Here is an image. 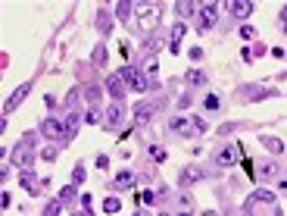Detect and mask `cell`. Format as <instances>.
I'll return each instance as SVG.
<instances>
[{
  "label": "cell",
  "mask_w": 287,
  "mask_h": 216,
  "mask_svg": "<svg viewBox=\"0 0 287 216\" xmlns=\"http://www.w3.org/2000/svg\"><path fill=\"white\" fill-rule=\"evenodd\" d=\"M244 213H247V216H284V213H281V207H278L275 191H266V188L253 191V195L247 198Z\"/></svg>",
  "instance_id": "1"
},
{
  "label": "cell",
  "mask_w": 287,
  "mask_h": 216,
  "mask_svg": "<svg viewBox=\"0 0 287 216\" xmlns=\"http://www.w3.org/2000/svg\"><path fill=\"white\" fill-rule=\"evenodd\" d=\"M135 13H138V29H141L144 35H150V32L160 29V22H163L160 7H153V4H138Z\"/></svg>",
  "instance_id": "2"
},
{
  "label": "cell",
  "mask_w": 287,
  "mask_h": 216,
  "mask_svg": "<svg viewBox=\"0 0 287 216\" xmlns=\"http://www.w3.org/2000/svg\"><path fill=\"white\" fill-rule=\"evenodd\" d=\"M13 166H16V170H22V173H29L32 166H35V144L29 138L19 141L16 148H13Z\"/></svg>",
  "instance_id": "3"
},
{
  "label": "cell",
  "mask_w": 287,
  "mask_h": 216,
  "mask_svg": "<svg viewBox=\"0 0 287 216\" xmlns=\"http://www.w3.org/2000/svg\"><path fill=\"white\" fill-rule=\"evenodd\" d=\"M85 126V113H78V110H66V116H63V148L66 144H72V138L78 135V129Z\"/></svg>",
  "instance_id": "4"
},
{
  "label": "cell",
  "mask_w": 287,
  "mask_h": 216,
  "mask_svg": "<svg viewBox=\"0 0 287 216\" xmlns=\"http://www.w3.org/2000/svg\"><path fill=\"white\" fill-rule=\"evenodd\" d=\"M119 76L128 82V88H132L135 94H144V91H150V79L144 76L141 69H135V66H122V69H119Z\"/></svg>",
  "instance_id": "5"
},
{
  "label": "cell",
  "mask_w": 287,
  "mask_h": 216,
  "mask_svg": "<svg viewBox=\"0 0 287 216\" xmlns=\"http://www.w3.org/2000/svg\"><path fill=\"white\" fill-rule=\"evenodd\" d=\"M169 129H172L178 138H185V141H191V138L197 135V126H194V119H191V116H172Z\"/></svg>",
  "instance_id": "6"
},
{
  "label": "cell",
  "mask_w": 287,
  "mask_h": 216,
  "mask_svg": "<svg viewBox=\"0 0 287 216\" xmlns=\"http://www.w3.org/2000/svg\"><path fill=\"white\" fill-rule=\"evenodd\" d=\"M41 135L60 144L63 141V116H47L44 123H41Z\"/></svg>",
  "instance_id": "7"
},
{
  "label": "cell",
  "mask_w": 287,
  "mask_h": 216,
  "mask_svg": "<svg viewBox=\"0 0 287 216\" xmlns=\"http://www.w3.org/2000/svg\"><path fill=\"white\" fill-rule=\"evenodd\" d=\"M238 160H241V148L238 144H225V148H219L216 151V166H238Z\"/></svg>",
  "instance_id": "8"
},
{
  "label": "cell",
  "mask_w": 287,
  "mask_h": 216,
  "mask_svg": "<svg viewBox=\"0 0 287 216\" xmlns=\"http://www.w3.org/2000/svg\"><path fill=\"white\" fill-rule=\"evenodd\" d=\"M197 16H200V32H210L219 22V4H203Z\"/></svg>",
  "instance_id": "9"
},
{
  "label": "cell",
  "mask_w": 287,
  "mask_h": 216,
  "mask_svg": "<svg viewBox=\"0 0 287 216\" xmlns=\"http://www.w3.org/2000/svg\"><path fill=\"white\" fill-rule=\"evenodd\" d=\"M156 113H160V104H153V101H141V104L135 107V126H147Z\"/></svg>",
  "instance_id": "10"
},
{
  "label": "cell",
  "mask_w": 287,
  "mask_h": 216,
  "mask_svg": "<svg viewBox=\"0 0 287 216\" xmlns=\"http://www.w3.org/2000/svg\"><path fill=\"white\" fill-rule=\"evenodd\" d=\"M29 91H32V82L19 85V88H16V91L10 94V98H7V104H4V116H10V113H13V110H16V107H19V104H22L25 98H29Z\"/></svg>",
  "instance_id": "11"
},
{
  "label": "cell",
  "mask_w": 287,
  "mask_h": 216,
  "mask_svg": "<svg viewBox=\"0 0 287 216\" xmlns=\"http://www.w3.org/2000/svg\"><path fill=\"white\" fill-rule=\"evenodd\" d=\"M122 119H125V110H122L119 101H113V104L107 107V116H103V126H107V129H119Z\"/></svg>",
  "instance_id": "12"
},
{
  "label": "cell",
  "mask_w": 287,
  "mask_h": 216,
  "mask_svg": "<svg viewBox=\"0 0 287 216\" xmlns=\"http://www.w3.org/2000/svg\"><path fill=\"white\" fill-rule=\"evenodd\" d=\"M138 185V176L132 173V170H122V173H116V179H113V191H128V188H135Z\"/></svg>",
  "instance_id": "13"
},
{
  "label": "cell",
  "mask_w": 287,
  "mask_h": 216,
  "mask_svg": "<svg viewBox=\"0 0 287 216\" xmlns=\"http://www.w3.org/2000/svg\"><path fill=\"white\" fill-rule=\"evenodd\" d=\"M206 179V173L200 170V166H188L185 173L178 176V182H181V188H191V185H197V182H203Z\"/></svg>",
  "instance_id": "14"
},
{
  "label": "cell",
  "mask_w": 287,
  "mask_h": 216,
  "mask_svg": "<svg viewBox=\"0 0 287 216\" xmlns=\"http://www.w3.org/2000/svg\"><path fill=\"white\" fill-rule=\"evenodd\" d=\"M185 35H188V22L181 19V22H175V26H172V54L181 51V41H185Z\"/></svg>",
  "instance_id": "15"
},
{
  "label": "cell",
  "mask_w": 287,
  "mask_h": 216,
  "mask_svg": "<svg viewBox=\"0 0 287 216\" xmlns=\"http://www.w3.org/2000/svg\"><path fill=\"white\" fill-rule=\"evenodd\" d=\"M191 213H194V198H191V195H178L172 216H191Z\"/></svg>",
  "instance_id": "16"
},
{
  "label": "cell",
  "mask_w": 287,
  "mask_h": 216,
  "mask_svg": "<svg viewBox=\"0 0 287 216\" xmlns=\"http://www.w3.org/2000/svg\"><path fill=\"white\" fill-rule=\"evenodd\" d=\"M206 82H210V79H206L203 69H188V72H185V85H188V88H203Z\"/></svg>",
  "instance_id": "17"
},
{
  "label": "cell",
  "mask_w": 287,
  "mask_h": 216,
  "mask_svg": "<svg viewBox=\"0 0 287 216\" xmlns=\"http://www.w3.org/2000/svg\"><path fill=\"white\" fill-rule=\"evenodd\" d=\"M107 91H110V98H113V101L122 104V94H125V88H122V76H110V79H107Z\"/></svg>",
  "instance_id": "18"
},
{
  "label": "cell",
  "mask_w": 287,
  "mask_h": 216,
  "mask_svg": "<svg viewBox=\"0 0 287 216\" xmlns=\"http://www.w3.org/2000/svg\"><path fill=\"white\" fill-rule=\"evenodd\" d=\"M259 141H263V148L272 151V154H284V151H287V144H284L281 138H275V135H263Z\"/></svg>",
  "instance_id": "19"
},
{
  "label": "cell",
  "mask_w": 287,
  "mask_h": 216,
  "mask_svg": "<svg viewBox=\"0 0 287 216\" xmlns=\"http://www.w3.org/2000/svg\"><path fill=\"white\" fill-rule=\"evenodd\" d=\"M103 116H107V113H103L97 104H91V107L85 110V123H88V126H103Z\"/></svg>",
  "instance_id": "20"
},
{
  "label": "cell",
  "mask_w": 287,
  "mask_h": 216,
  "mask_svg": "<svg viewBox=\"0 0 287 216\" xmlns=\"http://www.w3.org/2000/svg\"><path fill=\"white\" fill-rule=\"evenodd\" d=\"M231 13L238 16V19H247V16L253 13V4H250V0H234V4H231Z\"/></svg>",
  "instance_id": "21"
},
{
  "label": "cell",
  "mask_w": 287,
  "mask_h": 216,
  "mask_svg": "<svg viewBox=\"0 0 287 216\" xmlns=\"http://www.w3.org/2000/svg\"><path fill=\"white\" fill-rule=\"evenodd\" d=\"M19 182H22V188L29 191V195H41V191H38V185H41V182L32 176V170H29V173H22V179H19Z\"/></svg>",
  "instance_id": "22"
},
{
  "label": "cell",
  "mask_w": 287,
  "mask_h": 216,
  "mask_svg": "<svg viewBox=\"0 0 287 216\" xmlns=\"http://www.w3.org/2000/svg\"><path fill=\"white\" fill-rule=\"evenodd\" d=\"M272 94H275V91H269V88H256V85H253V88H244V98H247V101H259V98H272Z\"/></svg>",
  "instance_id": "23"
},
{
  "label": "cell",
  "mask_w": 287,
  "mask_h": 216,
  "mask_svg": "<svg viewBox=\"0 0 287 216\" xmlns=\"http://www.w3.org/2000/svg\"><path fill=\"white\" fill-rule=\"evenodd\" d=\"M175 10H178L181 16H188V19L200 13V7H197V4H191V0H178V4H175Z\"/></svg>",
  "instance_id": "24"
},
{
  "label": "cell",
  "mask_w": 287,
  "mask_h": 216,
  "mask_svg": "<svg viewBox=\"0 0 287 216\" xmlns=\"http://www.w3.org/2000/svg\"><path fill=\"white\" fill-rule=\"evenodd\" d=\"M259 176H263V179H275L278 176V160H266L263 166H259Z\"/></svg>",
  "instance_id": "25"
},
{
  "label": "cell",
  "mask_w": 287,
  "mask_h": 216,
  "mask_svg": "<svg viewBox=\"0 0 287 216\" xmlns=\"http://www.w3.org/2000/svg\"><path fill=\"white\" fill-rule=\"evenodd\" d=\"M132 13H135V4H128V0L116 4V16H119L122 22H128V19H132Z\"/></svg>",
  "instance_id": "26"
},
{
  "label": "cell",
  "mask_w": 287,
  "mask_h": 216,
  "mask_svg": "<svg viewBox=\"0 0 287 216\" xmlns=\"http://www.w3.org/2000/svg\"><path fill=\"white\" fill-rule=\"evenodd\" d=\"M91 63H94V66H107V44H97V47H94Z\"/></svg>",
  "instance_id": "27"
},
{
  "label": "cell",
  "mask_w": 287,
  "mask_h": 216,
  "mask_svg": "<svg viewBox=\"0 0 287 216\" xmlns=\"http://www.w3.org/2000/svg\"><path fill=\"white\" fill-rule=\"evenodd\" d=\"M63 207H66V204H63L60 198H57V201H47V207H44L41 216H63Z\"/></svg>",
  "instance_id": "28"
},
{
  "label": "cell",
  "mask_w": 287,
  "mask_h": 216,
  "mask_svg": "<svg viewBox=\"0 0 287 216\" xmlns=\"http://www.w3.org/2000/svg\"><path fill=\"white\" fill-rule=\"evenodd\" d=\"M222 107V98H219V94H206V98H203V110L206 113H216Z\"/></svg>",
  "instance_id": "29"
},
{
  "label": "cell",
  "mask_w": 287,
  "mask_h": 216,
  "mask_svg": "<svg viewBox=\"0 0 287 216\" xmlns=\"http://www.w3.org/2000/svg\"><path fill=\"white\" fill-rule=\"evenodd\" d=\"M119 210H122V201H119L116 195H110L107 201H103V213H110V216H113V213H119Z\"/></svg>",
  "instance_id": "30"
},
{
  "label": "cell",
  "mask_w": 287,
  "mask_h": 216,
  "mask_svg": "<svg viewBox=\"0 0 287 216\" xmlns=\"http://www.w3.org/2000/svg\"><path fill=\"white\" fill-rule=\"evenodd\" d=\"M75 191H78V185H63V191H60L57 198H60L63 204H69V201H75Z\"/></svg>",
  "instance_id": "31"
},
{
  "label": "cell",
  "mask_w": 287,
  "mask_h": 216,
  "mask_svg": "<svg viewBox=\"0 0 287 216\" xmlns=\"http://www.w3.org/2000/svg\"><path fill=\"white\" fill-rule=\"evenodd\" d=\"M166 157L169 154H166V148H160V144H153V148H150V160L153 163H166Z\"/></svg>",
  "instance_id": "32"
},
{
  "label": "cell",
  "mask_w": 287,
  "mask_h": 216,
  "mask_svg": "<svg viewBox=\"0 0 287 216\" xmlns=\"http://www.w3.org/2000/svg\"><path fill=\"white\" fill-rule=\"evenodd\" d=\"M85 179H88V170H85V166H82V163H78V166H75V170H72V185H82Z\"/></svg>",
  "instance_id": "33"
},
{
  "label": "cell",
  "mask_w": 287,
  "mask_h": 216,
  "mask_svg": "<svg viewBox=\"0 0 287 216\" xmlns=\"http://www.w3.org/2000/svg\"><path fill=\"white\" fill-rule=\"evenodd\" d=\"M156 66H160V60H156V57H150L147 63H144V76L150 79V76H156Z\"/></svg>",
  "instance_id": "34"
},
{
  "label": "cell",
  "mask_w": 287,
  "mask_h": 216,
  "mask_svg": "<svg viewBox=\"0 0 287 216\" xmlns=\"http://www.w3.org/2000/svg\"><path fill=\"white\" fill-rule=\"evenodd\" d=\"M57 154H60V151L54 148V144H50V148H44V151H41V160H47V163H54V160H57Z\"/></svg>",
  "instance_id": "35"
},
{
  "label": "cell",
  "mask_w": 287,
  "mask_h": 216,
  "mask_svg": "<svg viewBox=\"0 0 287 216\" xmlns=\"http://www.w3.org/2000/svg\"><path fill=\"white\" fill-rule=\"evenodd\" d=\"M191 104H194V94H191V91H188V94H181V98H178V107H181V110H188Z\"/></svg>",
  "instance_id": "36"
},
{
  "label": "cell",
  "mask_w": 287,
  "mask_h": 216,
  "mask_svg": "<svg viewBox=\"0 0 287 216\" xmlns=\"http://www.w3.org/2000/svg\"><path fill=\"white\" fill-rule=\"evenodd\" d=\"M191 119H194V126H197V135H203L206 129H210V126H206V119H203V116H191Z\"/></svg>",
  "instance_id": "37"
},
{
  "label": "cell",
  "mask_w": 287,
  "mask_h": 216,
  "mask_svg": "<svg viewBox=\"0 0 287 216\" xmlns=\"http://www.w3.org/2000/svg\"><path fill=\"white\" fill-rule=\"evenodd\" d=\"M97 26H100V32H110V16H107V13H100V19H97Z\"/></svg>",
  "instance_id": "38"
},
{
  "label": "cell",
  "mask_w": 287,
  "mask_h": 216,
  "mask_svg": "<svg viewBox=\"0 0 287 216\" xmlns=\"http://www.w3.org/2000/svg\"><path fill=\"white\" fill-rule=\"evenodd\" d=\"M97 94H100V88H88V91H85V101H88V107L97 101Z\"/></svg>",
  "instance_id": "39"
},
{
  "label": "cell",
  "mask_w": 287,
  "mask_h": 216,
  "mask_svg": "<svg viewBox=\"0 0 287 216\" xmlns=\"http://www.w3.org/2000/svg\"><path fill=\"white\" fill-rule=\"evenodd\" d=\"M97 170H110V157H107V154L97 157Z\"/></svg>",
  "instance_id": "40"
},
{
  "label": "cell",
  "mask_w": 287,
  "mask_h": 216,
  "mask_svg": "<svg viewBox=\"0 0 287 216\" xmlns=\"http://www.w3.org/2000/svg\"><path fill=\"white\" fill-rule=\"evenodd\" d=\"M241 38H244V41H253V38H256V32H253L250 26H244V29H241Z\"/></svg>",
  "instance_id": "41"
},
{
  "label": "cell",
  "mask_w": 287,
  "mask_h": 216,
  "mask_svg": "<svg viewBox=\"0 0 287 216\" xmlns=\"http://www.w3.org/2000/svg\"><path fill=\"white\" fill-rule=\"evenodd\" d=\"M253 54H256V57H266V54H269V47H266V44H256V51H253Z\"/></svg>",
  "instance_id": "42"
},
{
  "label": "cell",
  "mask_w": 287,
  "mask_h": 216,
  "mask_svg": "<svg viewBox=\"0 0 287 216\" xmlns=\"http://www.w3.org/2000/svg\"><path fill=\"white\" fill-rule=\"evenodd\" d=\"M191 60H203V51H200V47H191Z\"/></svg>",
  "instance_id": "43"
},
{
  "label": "cell",
  "mask_w": 287,
  "mask_h": 216,
  "mask_svg": "<svg viewBox=\"0 0 287 216\" xmlns=\"http://www.w3.org/2000/svg\"><path fill=\"white\" fill-rule=\"evenodd\" d=\"M231 132H234V123H228V126H222V129H219V135H231Z\"/></svg>",
  "instance_id": "44"
},
{
  "label": "cell",
  "mask_w": 287,
  "mask_h": 216,
  "mask_svg": "<svg viewBox=\"0 0 287 216\" xmlns=\"http://www.w3.org/2000/svg\"><path fill=\"white\" fill-rule=\"evenodd\" d=\"M91 201H94L91 195H82V207H85V210H91Z\"/></svg>",
  "instance_id": "45"
},
{
  "label": "cell",
  "mask_w": 287,
  "mask_h": 216,
  "mask_svg": "<svg viewBox=\"0 0 287 216\" xmlns=\"http://www.w3.org/2000/svg\"><path fill=\"white\" fill-rule=\"evenodd\" d=\"M278 188H281V191H287V176H281V179H278Z\"/></svg>",
  "instance_id": "46"
},
{
  "label": "cell",
  "mask_w": 287,
  "mask_h": 216,
  "mask_svg": "<svg viewBox=\"0 0 287 216\" xmlns=\"http://www.w3.org/2000/svg\"><path fill=\"white\" fill-rule=\"evenodd\" d=\"M281 22H287V4H284V10H281Z\"/></svg>",
  "instance_id": "47"
},
{
  "label": "cell",
  "mask_w": 287,
  "mask_h": 216,
  "mask_svg": "<svg viewBox=\"0 0 287 216\" xmlns=\"http://www.w3.org/2000/svg\"><path fill=\"white\" fill-rule=\"evenodd\" d=\"M72 216H91V210H82V213H72Z\"/></svg>",
  "instance_id": "48"
},
{
  "label": "cell",
  "mask_w": 287,
  "mask_h": 216,
  "mask_svg": "<svg viewBox=\"0 0 287 216\" xmlns=\"http://www.w3.org/2000/svg\"><path fill=\"white\" fill-rule=\"evenodd\" d=\"M203 216H219V213H216V210H206V213H203Z\"/></svg>",
  "instance_id": "49"
},
{
  "label": "cell",
  "mask_w": 287,
  "mask_h": 216,
  "mask_svg": "<svg viewBox=\"0 0 287 216\" xmlns=\"http://www.w3.org/2000/svg\"><path fill=\"white\" fill-rule=\"evenodd\" d=\"M135 216H144V213H141V210H138V213H135Z\"/></svg>",
  "instance_id": "50"
},
{
  "label": "cell",
  "mask_w": 287,
  "mask_h": 216,
  "mask_svg": "<svg viewBox=\"0 0 287 216\" xmlns=\"http://www.w3.org/2000/svg\"><path fill=\"white\" fill-rule=\"evenodd\" d=\"M160 216H172V213H160Z\"/></svg>",
  "instance_id": "51"
},
{
  "label": "cell",
  "mask_w": 287,
  "mask_h": 216,
  "mask_svg": "<svg viewBox=\"0 0 287 216\" xmlns=\"http://www.w3.org/2000/svg\"><path fill=\"white\" fill-rule=\"evenodd\" d=\"M284 32H287V22H284Z\"/></svg>",
  "instance_id": "52"
}]
</instances>
